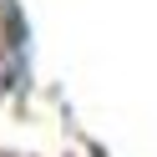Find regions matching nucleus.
<instances>
[{
	"instance_id": "nucleus-1",
	"label": "nucleus",
	"mask_w": 157,
	"mask_h": 157,
	"mask_svg": "<svg viewBox=\"0 0 157 157\" xmlns=\"http://www.w3.org/2000/svg\"><path fill=\"white\" fill-rule=\"evenodd\" d=\"M10 71H15V31H10V10L0 0V86L10 81Z\"/></svg>"
}]
</instances>
